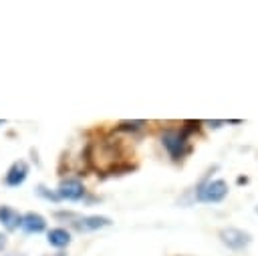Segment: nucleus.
Segmentation results:
<instances>
[{
    "instance_id": "obj_11",
    "label": "nucleus",
    "mask_w": 258,
    "mask_h": 256,
    "mask_svg": "<svg viewBox=\"0 0 258 256\" xmlns=\"http://www.w3.org/2000/svg\"><path fill=\"white\" fill-rule=\"evenodd\" d=\"M224 123H228V121H208L210 127H220V125H224Z\"/></svg>"
},
{
    "instance_id": "obj_14",
    "label": "nucleus",
    "mask_w": 258,
    "mask_h": 256,
    "mask_svg": "<svg viewBox=\"0 0 258 256\" xmlns=\"http://www.w3.org/2000/svg\"><path fill=\"white\" fill-rule=\"evenodd\" d=\"M0 125H2V121H0Z\"/></svg>"
},
{
    "instance_id": "obj_4",
    "label": "nucleus",
    "mask_w": 258,
    "mask_h": 256,
    "mask_svg": "<svg viewBox=\"0 0 258 256\" xmlns=\"http://www.w3.org/2000/svg\"><path fill=\"white\" fill-rule=\"evenodd\" d=\"M56 196L62 198V200H71V202H77L85 196V185L75 179V177H69V179H62L58 183V189H56Z\"/></svg>"
},
{
    "instance_id": "obj_10",
    "label": "nucleus",
    "mask_w": 258,
    "mask_h": 256,
    "mask_svg": "<svg viewBox=\"0 0 258 256\" xmlns=\"http://www.w3.org/2000/svg\"><path fill=\"white\" fill-rule=\"evenodd\" d=\"M143 125H145V121H123L121 123V129H139Z\"/></svg>"
},
{
    "instance_id": "obj_9",
    "label": "nucleus",
    "mask_w": 258,
    "mask_h": 256,
    "mask_svg": "<svg viewBox=\"0 0 258 256\" xmlns=\"http://www.w3.org/2000/svg\"><path fill=\"white\" fill-rule=\"evenodd\" d=\"M46 240H48V244L54 246V248H64V246L71 244V234H69V230H64V228H52V230H48Z\"/></svg>"
},
{
    "instance_id": "obj_2",
    "label": "nucleus",
    "mask_w": 258,
    "mask_h": 256,
    "mask_svg": "<svg viewBox=\"0 0 258 256\" xmlns=\"http://www.w3.org/2000/svg\"><path fill=\"white\" fill-rule=\"evenodd\" d=\"M161 143L163 147L167 149V153L173 157V159H179L185 151H187V137H185V131H175V129H167L163 135H161Z\"/></svg>"
},
{
    "instance_id": "obj_5",
    "label": "nucleus",
    "mask_w": 258,
    "mask_h": 256,
    "mask_svg": "<svg viewBox=\"0 0 258 256\" xmlns=\"http://www.w3.org/2000/svg\"><path fill=\"white\" fill-rule=\"evenodd\" d=\"M26 175H28V165L24 161H14L10 165V169L6 171V175H4V183L10 185V187H16V185L24 183Z\"/></svg>"
},
{
    "instance_id": "obj_1",
    "label": "nucleus",
    "mask_w": 258,
    "mask_h": 256,
    "mask_svg": "<svg viewBox=\"0 0 258 256\" xmlns=\"http://www.w3.org/2000/svg\"><path fill=\"white\" fill-rule=\"evenodd\" d=\"M228 196V183L224 179H208L198 189V200L206 204H218Z\"/></svg>"
},
{
    "instance_id": "obj_8",
    "label": "nucleus",
    "mask_w": 258,
    "mask_h": 256,
    "mask_svg": "<svg viewBox=\"0 0 258 256\" xmlns=\"http://www.w3.org/2000/svg\"><path fill=\"white\" fill-rule=\"evenodd\" d=\"M20 220H22V216H20L14 208H10V206H0V224H2L6 230H16V228H20Z\"/></svg>"
},
{
    "instance_id": "obj_13",
    "label": "nucleus",
    "mask_w": 258,
    "mask_h": 256,
    "mask_svg": "<svg viewBox=\"0 0 258 256\" xmlns=\"http://www.w3.org/2000/svg\"><path fill=\"white\" fill-rule=\"evenodd\" d=\"M4 256H18V254H4Z\"/></svg>"
},
{
    "instance_id": "obj_7",
    "label": "nucleus",
    "mask_w": 258,
    "mask_h": 256,
    "mask_svg": "<svg viewBox=\"0 0 258 256\" xmlns=\"http://www.w3.org/2000/svg\"><path fill=\"white\" fill-rule=\"evenodd\" d=\"M75 226L81 232H91V230H101V228L111 226V220L105 218V216H85V218L77 220Z\"/></svg>"
},
{
    "instance_id": "obj_3",
    "label": "nucleus",
    "mask_w": 258,
    "mask_h": 256,
    "mask_svg": "<svg viewBox=\"0 0 258 256\" xmlns=\"http://www.w3.org/2000/svg\"><path fill=\"white\" fill-rule=\"evenodd\" d=\"M220 240L228 246V248H234V250H240L244 246H248L252 242V236L240 228H224L220 230Z\"/></svg>"
},
{
    "instance_id": "obj_12",
    "label": "nucleus",
    "mask_w": 258,
    "mask_h": 256,
    "mask_svg": "<svg viewBox=\"0 0 258 256\" xmlns=\"http://www.w3.org/2000/svg\"><path fill=\"white\" fill-rule=\"evenodd\" d=\"M4 246H6V236H4V234H0V252L4 250Z\"/></svg>"
},
{
    "instance_id": "obj_6",
    "label": "nucleus",
    "mask_w": 258,
    "mask_h": 256,
    "mask_svg": "<svg viewBox=\"0 0 258 256\" xmlns=\"http://www.w3.org/2000/svg\"><path fill=\"white\" fill-rule=\"evenodd\" d=\"M20 228L26 232V234H40L44 228H46V220L36 214V212H28L22 216L20 220Z\"/></svg>"
},
{
    "instance_id": "obj_15",
    "label": "nucleus",
    "mask_w": 258,
    "mask_h": 256,
    "mask_svg": "<svg viewBox=\"0 0 258 256\" xmlns=\"http://www.w3.org/2000/svg\"><path fill=\"white\" fill-rule=\"evenodd\" d=\"M256 212H258V208H256Z\"/></svg>"
}]
</instances>
